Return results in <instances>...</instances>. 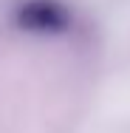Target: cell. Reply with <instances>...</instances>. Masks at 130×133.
<instances>
[{
    "label": "cell",
    "mask_w": 130,
    "mask_h": 133,
    "mask_svg": "<svg viewBox=\"0 0 130 133\" xmlns=\"http://www.w3.org/2000/svg\"><path fill=\"white\" fill-rule=\"evenodd\" d=\"M14 26L28 34H62L71 28V11L59 0H23L14 9Z\"/></svg>",
    "instance_id": "1"
}]
</instances>
